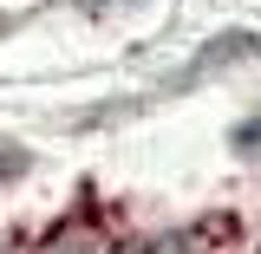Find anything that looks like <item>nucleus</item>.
Listing matches in <instances>:
<instances>
[{"label": "nucleus", "mask_w": 261, "mask_h": 254, "mask_svg": "<svg viewBox=\"0 0 261 254\" xmlns=\"http://www.w3.org/2000/svg\"><path fill=\"white\" fill-rule=\"evenodd\" d=\"M222 228H228V222H183V228H150V235H137V241H124V248H111V254H216Z\"/></svg>", "instance_id": "f257e3e1"}, {"label": "nucleus", "mask_w": 261, "mask_h": 254, "mask_svg": "<svg viewBox=\"0 0 261 254\" xmlns=\"http://www.w3.org/2000/svg\"><path fill=\"white\" fill-rule=\"evenodd\" d=\"M39 254H105V241H98V228L65 222V228H53V241H46Z\"/></svg>", "instance_id": "f03ea898"}, {"label": "nucleus", "mask_w": 261, "mask_h": 254, "mask_svg": "<svg viewBox=\"0 0 261 254\" xmlns=\"http://www.w3.org/2000/svg\"><path fill=\"white\" fill-rule=\"evenodd\" d=\"M0 254H7V248H0Z\"/></svg>", "instance_id": "7ed1b4c3"}]
</instances>
